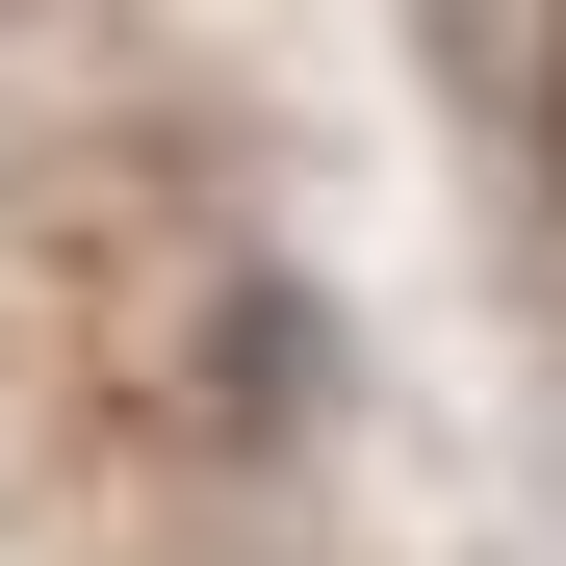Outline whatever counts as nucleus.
I'll return each mask as SVG.
<instances>
[{
    "label": "nucleus",
    "mask_w": 566,
    "mask_h": 566,
    "mask_svg": "<svg viewBox=\"0 0 566 566\" xmlns=\"http://www.w3.org/2000/svg\"><path fill=\"white\" fill-rule=\"evenodd\" d=\"M0 27H52V0H0Z\"/></svg>",
    "instance_id": "nucleus-1"
}]
</instances>
